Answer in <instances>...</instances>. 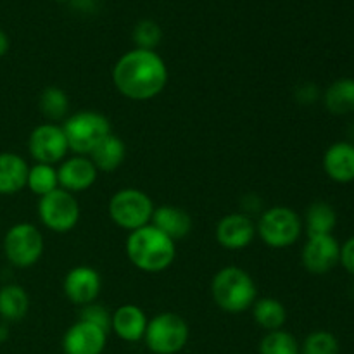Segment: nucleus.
Returning a JSON list of instances; mask_svg holds the SVG:
<instances>
[{
    "label": "nucleus",
    "mask_w": 354,
    "mask_h": 354,
    "mask_svg": "<svg viewBox=\"0 0 354 354\" xmlns=\"http://www.w3.org/2000/svg\"><path fill=\"white\" fill-rule=\"evenodd\" d=\"M301 261L313 275H325L341 261V244L332 234L308 237L301 252Z\"/></svg>",
    "instance_id": "11"
},
{
    "label": "nucleus",
    "mask_w": 354,
    "mask_h": 354,
    "mask_svg": "<svg viewBox=\"0 0 354 354\" xmlns=\"http://www.w3.org/2000/svg\"><path fill=\"white\" fill-rule=\"evenodd\" d=\"M124 156H127L124 142L114 133H111L90 152L88 158L97 168V171H114L123 165Z\"/></svg>",
    "instance_id": "20"
},
{
    "label": "nucleus",
    "mask_w": 354,
    "mask_h": 354,
    "mask_svg": "<svg viewBox=\"0 0 354 354\" xmlns=\"http://www.w3.org/2000/svg\"><path fill=\"white\" fill-rule=\"evenodd\" d=\"M252 317L254 322L265 330H280L287 322V310L279 299L273 297H261L252 304Z\"/></svg>",
    "instance_id": "24"
},
{
    "label": "nucleus",
    "mask_w": 354,
    "mask_h": 354,
    "mask_svg": "<svg viewBox=\"0 0 354 354\" xmlns=\"http://www.w3.org/2000/svg\"><path fill=\"white\" fill-rule=\"evenodd\" d=\"M26 187L31 192L37 194L38 197H44L47 194L54 192L55 189H59L57 169L50 165H40V162H37L28 171Z\"/></svg>",
    "instance_id": "25"
},
{
    "label": "nucleus",
    "mask_w": 354,
    "mask_h": 354,
    "mask_svg": "<svg viewBox=\"0 0 354 354\" xmlns=\"http://www.w3.org/2000/svg\"><path fill=\"white\" fill-rule=\"evenodd\" d=\"M113 82L118 92L130 100H151L168 83L166 62L156 50L137 48L121 55L113 68Z\"/></svg>",
    "instance_id": "1"
},
{
    "label": "nucleus",
    "mask_w": 354,
    "mask_h": 354,
    "mask_svg": "<svg viewBox=\"0 0 354 354\" xmlns=\"http://www.w3.org/2000/svg\"><path fill=\"white\" fill-rule=\"evenodd\" d=\"M151 225L168 235L173 241H180L185 239L192 230V218L185 209L178 206H171V204H165V206L154 207L152 213Z\"/></svg>",
    "instance_id": "18"
},
{
    "label": "nucleus",
    "mask_w": 354,
    "mask_h": 354,
    "mask_svg": "<svg viewBox=\"0 0 354 354\" xmlns=\"http://www.w3.org/2000/svg\"><path fill=\"white\" fill-rule=\"evenodd\" d=\"M211 294L218 306L227 313H242L258 299V289L245 270L239 266L221 268L211 282Z\"/></svg>",
    "instance_id": "3"
},
{
    "label": "nucleus",
    "mask_w": 354,
    "mask_h": 354,
    "mask_svg": "<svg viewBox=\"0 0 354 354\" xmlns=\"http://www.w3.org/2000/svg\"><path fill=\"white\" fill-rule=\"evenodd\" d=\"M259 354H301V346L290 332H268L259 342Z\"/></svg>",
    "instance_id": "26"
},
{
    "label": "nucleus",
    "mask_w": 354,
    "mask_h": 354,
    "mask_svg": "<svg viewBox=\"0 0 354 354\" xmlns=\"http://www.w3.org/2000/svg\"><path fill=\"white\" fill-rule=\"evenodd\" d=\"M144 341L154 354H176L189 342V325L180 315L165 311L149 320Z\"/></svg>",
    "instance_id": "6"
},
{
    "label": "nucleus",
    "mask_w": 354,
    "mask_h": 354,
    "mask_svg": "<svg viewBox=\"0 0 354 354\" xmlns=\"http://www.w3.org/2000/svg\"><path fill=\"white\" fill-rule=\"evenodd\" d=\"M127 256L135 268L147 273H159L173 265L176 245L173 239L149 223L130 232L127 239Z\"/></svg>",
    "instance_id": "2"
},
{
    "label": "nucleus",
    "mask_w": 354,
    "mask_h": 354,
    "mask_svg": "<svg viewBox=\"0 0 354 354\" xmlns=\"http://www.w3.org/2000/svg\"><path fill=\"white\" fill-rule=\"evenodd\" d=\"M7 337H9V330H7L6 325H0V344L7 341Z\"/></svg>",
    "instance_id": "34"
},
{
    "label": "nucleus",
    "mask_w": 354,
    "mask_h": 354,
    "mask_svg": "<svg viewBox=\"0 0 354 354\" xmlns=\"http://www.w3.org/2000/svg\"><path fill=\"white\" fill-rule=\"evenodd\" d=\"M337 225V213L334 207L325 201L313 203L306 211L304 216V227H306L308 237L315 235H330Z\"/></svg>",
    "instance_id": "23"
},
{
    "label": "nucleus",
    "mask_w": 354,
    "mask_h": 354,
    "mask_svg": "<svg viewBox=\"0 0 354 354\" xmlns=\"http://www.w3.org/2000/svg\"><path fill=\"white\" fill-rule=\"evenodd\" d=\"M66 297L76 306H85V304L95 303L102 289V279L99 272L90 266H76L69 270L68 275L62 282Z\"/></svg>",
    "instance_id": "12"
},
{
    "label": "nucleus",
    "mask_w": 354,
    "mask_h": 354,
    "mask_svg": "<svg viewBox=\"0 0 354 354\" xmlns=\"http://www.w3.org/2000/svg\"><path fill=\"white\" fill-rule=\"evenodd\" d=\"M9 47H10V41H9V37H7L6 31L0 28V57H3V55L9 52Z\"/></svg>",
    "instance_id": "33"
},
{
    "label": "nucleus",
    "mask_w": 354,
    "mask_h": 354,
    "mask_svg": "<svg viewBox=\"0 0 354 354\" xmlns=\"http://www.w3.org/2000/svg\"><path fill=\"white\" fill-rule=\"evenodd\" d=\"M341 346H339L337 337L328 330H315L304 339L301 346V354H339Z\"/></svg>",
    "instance_id": "28"
},
{
    "label": "nucleus",
    "mask_w": 354,
    "mask_h": 354,
    "mask_svg": "<svg viewBox=\"0 0 354 354\" xmlns=\"http://www.w3.org/2000/svg\"><path fill=\"white\" fill-rule=\"evenodd\" d=\"M111 317H113V315H111L106 308L100 306V304L97 303L85 304V306H82V311H80V320L97 325V327L102 328L107 334H109L111 330Z\"/></svg>",
    "instance_id": "30"
},
{
    "label": "nucleus",
    "mask_w": 354,
    "mask_h": 354,
    "mask_svg": "<svg viewBox=\"0 0 354 354\" xmlns=\"http://www.w3.org/2000/svg\"><path fill=\"white\" fill-rule=\"evenodd\" d=\"M341 263L346 272L354 277V235L341 245Z\"/></svg>",
    "instance_id": "31"
},
{
    "label": "nucleus",
    "mask_w": 354,
    "mask_h": 354,
    "mask_svg": "<svg viewBox=\"0 0 354 354\" xmlns=\"http://www.w3.org/2000/svg\"><path fill=\"white\" fill-rule=\"evenodd\" d=\"M324 104L335 116L354 113V78L344 76L332 82L324 93Z\"/></svg>",
    "instance_id": "21"
},
{
    "label": "nucleus",
    "mask_w": 354,
    "mask_h": 354,
    "mask_svg": "<svg viewBox=\"0 0 354 354\" xmlns=\"http://www.w3.org/2000/svg\"><path fill=\"white\" fill-rule=\"evenodd\" d=\"M162 38V30L156 21L142 19L133 28V40L137 48H145V50H154Z\"/></svg>",
    "instance_id": "29"
},
{
    "label": "nucleus",
    "mask_w": 354,
    "mask_h": 354,
    "mask_svg": "<svg viewBox=\"0 0 354 354\" xmlns=\"http://www.w3.org/2000/svg\"><path fill=\"white\" fill-rule=\"evenodd\" d=\"M109 216L120 228L128 232L138 230L151 223L154 203L140 189H121L111 197Z\"/></svg>",
    "instance_id": "7"
},
{
    "label": "nucleus",
    "mask_w": 354,
    "mask_h": 354,
    "mask_svg": "<svg viewBox=\"0 0 354 354\" xmlns=\"http://www.w3.org/2000/svg\"><path fill=\"white\" fill-rule=\"evenodd\" d=\"M38 218L48 230L55 234H66L73 230L80 221V204L75 194L59 187L54 192L40 197Z\"/></svg>",
    "instance_id": "9"
},
{
    "label": "nucleus",
    "mask_w": 354,
    "mask_h": 354,
    "mask_svg": "<svg viewBox=\"0 0 354 354\" xmlns=\"http://www.w3.org/2000/svg\"><path fill=\"white\" fill-rule=\"evenodd\" d=\"M68 140L69 151L76 156H90V152L111 135V123L97 111H78L61 124Z\"/></svg>",
    "instance_id": "4"
},
{
    "label": "nucleus",
    "mask_w": 354,
    "mask_h": 354,
    "mask_svg": "<svg viewBox=\"0 0 354 354\" xmlns=\"http://www.w3.org/2000/svg\"><path fill=\"white\" fill-rule=\"evenodd\" d=\"M28 151L40 165L54 166L55 162L64 161L69 147L62 127L55 123L38 124L28 138Z\"/></svg>",
    "instance_id": "10"
},
{
    "label": "nucleus",
    "mask_w": 354,
    "mask_h": 354,
    "mask_svg": "<svg viewBox=\"0 0 354 354\" xmlns=\"http://www.w3.org/2000/svg\"><path fill=\"white\" fill-rule=\"evenodd\" d=\"M256 235V225L248 214L230 213L225 214L216 225L218 244L228 251H241L245 249Z\"/></svg>",
    "instance_id": "13"
},
{
    "label": "nucleus",
    "mask_w": 354,
    "mask_h": 354,
    "mask_svg": "<svg viewBox=\"0 0 354 354\" xmlns=\"http://www.w3.org/2000/svg\"><path fill=\"white\" fill-rule=\"evenodd\" d=\"M59 187L68 192H83L90 189L97 180V168L88 156H73L64 159L57 168Z\"/></svg>",
    "instance_id": "15"
},
{
    "label": "nucleus",
    "mask_w": 354,
    "mask_h": 354,
    "mask_svg": "<svg viewBox=\"0 0 354 354\" xmlns=\"http://www.w3.org/2000/svg\"><path fill=\"white\" fill-rule=\"evenodd\" d=\"M30 308L28 292L17 283H9L0 289V317L7 322H19L26 317Z\"/></svg>",
    "instance_id": "22"
},
{
    "label": "nucleus",
    "mask_w": 354,
    "mask_h": 354,
    "mask_svg": "<svg viewBox=\"0 0 354 354\" xmlns=\"http://www.w3.org/2000/svg\"><path fill=\"white\" fill-rule=\"evenodd\" d=\"M44 237L31 223H17L7 230L3 237V252L10 265L17 268H30L40 261L44 254Z\"/></svg>",
    "instance_id": "8"
},
{
    "label": "nucleus",
    "mask_w": 354,
    "mask_h": 354,
    "mask_svg": "<svg viewBox=\"0 0 354 354\" xmlns=\"http://www.w3.org/2000/svg\"><path fill=\"white\" fill-rule=\"evenodd\" d=\"M303 232V220L287 206H273L259 216L256 234L268 248L286 249L296 244Z\"/></svg>",
    "instance_id": "5"
},
{
    "label": "nucleus",
    "mask_w": 354,
    "mask_h": 354,
    "mask_svg": "<svg viewBox=\"0 0 354 354\" xmlns=\"http://www.w3.org/2000/svg\"><path fill=\"white\" fill-rule=\"evenodd\" d=\"M147 324L145 313L135 304H123L111 317V330L127 342L142 341Z\"/></svg>",
    "instance_id": "17"
},
{
    "label": "nucleus",
    "mask_w": 354,
    "mask_h": 354,
    "mask_svg": "<svg viewBox=\"0 0 354 354\" xmlns=\"http://www.w3.org/2000/svg\"><path fill=\"white\" fill-rule=\"evenodd\" d=\"M40 109L50 121L64 120L69 109L68 95L59 86H47L40 95Z\"/></svg>",
    "instance_id": "27"
},
{
    "label": "nucleus",
    "mask_w": 354,
    "mask_h": 354,
    "mask_svg": "<svg viewBox=\"0 0 354 354\" xmlns=\"http://www.w3.org/2000/svg\"><path fill=\"white\" fill-rule=\"evenodd\" d=\"M107 344V332L88 322L78 320L62 337L64 354H102Z\"/></svg>",
    "instance_id": "14"
},
{
    "label": "nucleus",
    "mask_w": 354,
    "mask_h": 354,
    "mask_svg": "<svg viewBox=\"0 0 354 354\" xmlns=\"http://www.w3.org/2000/svg\"><path fill=\"white\" fill-rule=\"evenodd\" d=\"M30 166L14 152L0 154V196H12L26 187Z\"/></svg>",
    "instance_id": "19"
},
{
    "label": "nucleus",
    "mask_w": 354,
    "mask_h": 354,
    "mask_svg": "<svg viewBox=\"0 0 354 354\" xmlns=\"http://www.w3.org/2000/svg\"><path fill=\"white\" fill-rule=\"evenodd\" d=\"M324 171L332 182L346 183L354 182V144L341 140L332 144L324 154Z\"/></svg>",
    "instance_id": "16"
},
{
    "label": "nucleus",
    "mask_w": 354,
    "mask_h": 354,
    "mask_svg": "<svg viewBox=\"0 0 354 354\" xmlns=\"http://www.w3.org/2000/svg\"><path fill=\"white\" fill-rule=\"evenodd\" d=\"M57 2H64V0H57Z\"/></svg>",
    "instance_id": "35"
},
{
    "label": "nucleus",
    "mask_w": 354,
    "mask_h": 354,
    "mask_svg": "<svg viewBox=\"0 0 354 354\" xmlns=\"http://www.w3.org/2000/svg\"><path fill=\"white\" fill-rule=\"evenodd\" d=\"M301 93H303V97H301V99H303L304 102H313V100L318 97L317 86H313V85H308V86H304V88H301Z\"/></svg>",
    "instance_id": "32"
}]
</instances>
